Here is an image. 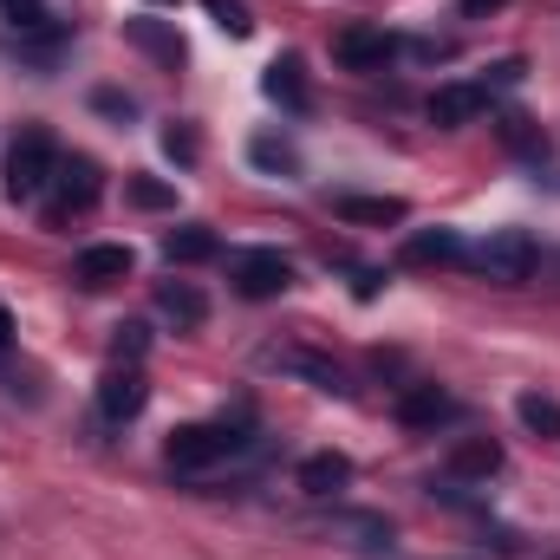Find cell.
Wrapping results in <instances>:
<instances>
[{
  "mask_svg": "<svg viewBox=\"0 0 560 560\" xmlns=\"http://www.w3.org/2000/svg\"><path fill=\"white\" fill-rule=\"evenodd\" d=\"M235 450H248V436L229 418L222 423H176L170 443H163L170 469H209V463H222V456H235Z\"/></svg>",
  "mask_w": 560,
  "mask_h": 560,
  "instance_id": "6da1fadb",
  "label": "cell"
},
{
  "mask_svg": "<svg viewBox=\"0 0 560 560\" xmlns=\"http://www.w3.org/2000/svg\"><path fill=\"white\" fill-rule=\"evenodd\" d=\"M535 261H541V248H535L528 229H495V235H482V242L469 248V268H476L482 280H502V287L528 280L535 275Z\"/></svg>",
  "mask_w": 560,
  "mask_h": 560,
  "instance_id": "7a4b0ae2",
  "label": "cell"
},
{
  "mask_svg": "<svg viewBox=\"0 0 560 560\" xmlns=\"http://www.w3.org/2000/svg\"><path fill=\"white\" fill-rule=\"evenodd\" d=\"M52 170H59L52 131H20V143L7 150V196L13 202H33L39 189H52Z\"/></svg>",
  "mask_w": 560,
  "mask_h": 560,
  "instance_id": "3957f363",
  "label": "cell"
},
{
  "mask_svg": "<svg viewBox=\"0 0 560 560\" xmlns=\"http://www.w3.org/2000/svg\"><path fill=\"white\" fill-rule=\"evenodd\" d=\"M98 196H105V176H98V163H92V156H59V170H52V209H46V222H52V229H66V222H72V215H85Z\"/></svg>",
  "mask_w": 560,
  "mask_h": 560,
  "instance_id": "277c9868",
  "label": "cell"
},
{
  "mask_svg": "<svg viewBox=\"0 0 560 560\" xmlns=\"http://www.w3.org/2000/svg\"><path fill=\"white\" fill-rule=\"evenodd\" d=\"M229 280L242 300H280L293 287V261L280 248H235L229 255Z\"/></svg>",
  "mask_w": 560,
  "mask_h": 560,
  "instance_id": "5b68a950",
  "label": "cell"
},
{
  "mask_svg": "<svg viewBox=\"0 0 560 560\" xmlns=\"http://www.w3.org/2000/svg\"><path fill=\"white\" fill-rule=\"evenodd\" d=\"M332 59H339L346 72H385V66L398 59V39H392L385 26H346V33L332 39Z\"/></svg>",
  "mask_w": 560,
  "mask_h": 560,
  "instance_id": "8992f818",
  "label": "cell"
},
{
  "mask_svg": "<svg viewBox=\"0 0 560 560\" xmlns=\"http://www.w3.org/2000/svg\"><path fill=\"white\" fill-rule=\"evenodd\" d=\"M143 405H150V378H143L138 365H112L105 385H98V411L112 423H131Z\"/></svg>",
  "mask_w": 560,
  "mask_h": 560,
  "instance_id": "52a82bcc",
  "label": "cell"
},
{
  "mask_svg": "<svg viewBox=\"0 0 560 560\" xmlns=\"http://www.w3.org/2000/svg\"><path fill=\"white\" fill-rule=\"evenodd\" d=\"M332 215L352 229H398L411 215V202L405 196H332Z\"/></svg>",
  "mask_w": 560,
  "mask_h": 560,
  "instance_id": "ba28073f",
  "label": "cell"
},
{
  "mask_svg": "<svg viewBox=\"0 0 560 560\" xmlns=\"http://www.w3.org/2000/svg\"><path fill=\"white\" fill-rule=\"evenodd\" d=\"M125 39L138 46L143 59H156V66H170V72H176V66L189 59V46H183V33H176L170 20H125Z\"/></svg>",
  "mask_w": 560,
  "mask_h": 560,
  "instance_id": "9c48e42d",
  "label": "cell"
},
{
  "mask_svg": "<svg viewBox=\"0 0 560 560\" xmlns=\"http://www.w3.org/2000/svg\"><path fill=\"white\" fill-rule=\"evenodd\" d=\"M405 261H411V268H463V261H469V242H463L456 229H418V235L405 242Z\"/></svg>",
  "mask_w": 560,
  "mask_h": 560,
  "instance_id": "30bf717a",
  "label": "cell"
},
{
  "mask_svg": "<svg viewBox=\"0 0 560 560\" xmlns=\"http://www.w3.org/2000/svg\"><path fill=\"white\" fill-rule=\"evenodd\" d=\"M261 92H268L275 105H287L293 118H300V112H313V85H306V66H300V52H280L275 66H268V79H261Z\"/></svg>",
  "mask_w": 560,
  "mask_h": 560,
  "instance_id": "8fae6325",
  "label": "cell"
},
{
  "mask_svg": "<svg viewBox=\"0 0 560 560\" xmlns=\"http://www.w3.org/2000/svg\"><path fill=\"white\" fill-rule=\"evenodd\" d=\"M131 268H138V255L125 248V242H98V248H85L79 255V287H118V280H131Z\"/></svg>",
  "mask_w": 560,
  "mask_h": 560,
  "instance_id": "7c38bea8",
  "label": "cell"
},
{
  "mask_svg": "<svg viewBox=\"0 0 560 560\" xmlns=\"http://www.w3.org/2000/svg\"><path fill=\"white\" fill-rule=\"evenodd\" d=\"M482 105H489V98H482V85H436L423 112H430V125L456 131V125H476V118H482Z\"/></svg>",
  "mask_w": 560,
  "mask_h": 560,
  "instance_id": "4fadbf2b",
  "label": "cell"
},
{
  "mask_svg": "<svg viewBox=\"0 0 560 560\" xmlns=\"http://www.w3.org/2000/svg\"><path fill=\"white\" fill-rule=\"evenodd\" d=\"M215 255H222V235L202 229V222L163 235V261H170V268H202V261H215Z\"/></svg>",
  "mask_w": 560,
  "mask_h": 560,
  "instance_id": "5bb4252c",
  "label": "cell"
},
{
  "mask_svg": "<svg viewBox=\"0 0 560 560\" xmlns=\"http://www.w3.org/2000/svg\"><path fill=\"white\" fill-rule=\"evenodd\" d=\"M346 482H352V456H339V450H313V456L300 463V489H306L313 502L339 495Z\"/></svg>",
  "mask_w": 560,
  "mask_h": 560,
  "instance_id": "9a60e30c",
  "label": "cell"
},
{
  "mask_svg": "<svg viewBox=\"0 0 560 560\" xmlns=\"http://www.w3.org/2000/svg\"><path fill=\"white\" fill-rule=\"evenodd\" d=\"M443 418H456V398H450L443 385H411V392L398 398V423H405V430H436Z\"/></svg>",
  "mask_w": 560,
  "mask_h": 560,
  "instance_id": "2e32d148",
  "label": "cell"
},
{
  "mask_svg": "<svg viewBox=\"0 0 560 560\" xmlns=\"http://www.w3.org/2000/svg\"><path fill=\"white\" fill-rule=\"evenodd\" d=\"M156 313L176 319V332H196V326L209 319V300H202V287H189V280H163V287H156Z\"/></svg>",
  "mask_w": 560,
  "mask_h": 560,
  "instance_id": "e0dca14e",
  "label": "cell"
},
{
  "mask_svg": "<svg viewBox=\"0 0 560 560\" xmlns=\"http://www.w3.org/2000/svg\"><path fill=\"white\" fill-rule=\"evenodd\" d=\"M502 469V443L495 436H463L456 450H450V476L456 482H489Z\"/></svg>",
  "mask_w": 560,
  "mask_h": 560,
  "instance_id": "ac0fdd59",
  "label": "cell"
},
{
  "mask_svg": "<svg viewBox=\"0 0 560 560\" xmlns=\"http://www.w3.org/2000/svg\"><path fill=\"white\" fill-rule=\"evenodd\" d=\"M495 138L509 143L515 156H528V163H548V131H541L528 112H502V118H495Z\"/></svg>",
  "mask_w": 560,
  "mask_h": 560,
  "instance_id": "d6986e66",
  "label": "cell"
},
{
  "mask_svg": "<svg viewBox=\"0 0 560 560\" xmlns=\"http://www.w3.org/2000/svg\"><path fill=\"white\" fill-rule=\"evenodd\" d=\"M275 365L300 372V378H313V392H352V385H346V372H339L332 359H319V352H275Z\"/></svg>",
  "mask_w": 560,
  "mask_h": 560,
  "instance_id": "ffe728a7",
  "label": "cell"
},
{
  "mask_svg": "<svg viewBox=\"0 0 560 560\" xmlns=\"http://www.w3.org/2000/svg\"><path fill=\"white\" fill-rule=\"evenodd\" d=\"M248 163L268 170V176H300V143L293 138H255L248 143Z\"/></svg>",
  "mask_w": 560,
  "mask_h": 560,
  "instance_id": "44dd1931",
  "label": "cell"
},
{
  "mask_svg": "<svg viewBox=\"0 0 560 560\" xmlns=\"http://www.w3.org/2000/svg\"><path fill=\"white\" fill-rule=\"evenodd\" d=\"M515 418L528 423L535 436H548V443H555V436H560V398H548V392H522V398H515Z\"/></svg>",
  "mask_w": 560,
  "mask_h": 560,
  "instance_id": "7402d4cb",
  "label": "cell"
},
{
  "mask_svg": "<svg viewBox=\"0 0 560 560\" xmlns=\"http://www.w3.org/2000/svg\"><path fill=\"white\" fill-rule=\"evenodd\" d=\"M339 528L352 535L359 555H392V522L385 515H339Z\"/></svg>",
  "mask_w": 560,
  "mask_h": 560,
  "instance_id": "603a6c76",
  "label": "cell"
},
{
  "mask_svg": "<svg viewBox=\"0 0 560 560\" xmlns=\"http://www.w3.org/2000/svg\"><path fill=\"white\" fill-rule=\"evenodd\" d=\"M125 202H131V209H176V183H156V176H125Z\"/></svg>",
  "mask_w": 560,
  "mask_h": 560,
  "instance_id": "cb8c5ba5",
  "label": "cell"
},
{
  "mask_svg": "<svg viewBox=\"0 0 560 560\" xmlns=\"http://www.w3.org/2000/svg\"><path fill=\"white\" fill-rule=\"evenodd\" d=\"M143 352H150V332H143L138 319H125V326H112V359H118V365H138Z\"/></svg>",
  "mask_w": 560,
  "mask_h": 560,
  "instance_id": "d4e9b609",
  "label": "cell"
},
{
  "mask_svg": "<svg viewBox=\"0 0 560 560\" xmlns=\"http://www.w3.org/2000/svg\"><path fill=\"white\" fill-rule=\"evenodd\" d=\"M202 7H209V20H215L229 39H248V33H255V20H248V7H242V0H202Z\"/></svg>",
  "mask_w": 560,
  "mask_h": 560,
  "instance_id": "484cf974",
  "label": "cell"
},
{
  "mask_svg": "<svg viewBox=\"0 0 560 560\" xmlns=\"http://www.w3.org/2000/svg\"><path fill=\"white\" fill-rule=\"evenodd\" d=\"M0 13H7L13 33H46V26H52V20H46V0H0Z\"/></svg>",
  "mask_w": 560,
  "mask_h": 560,
  "instance_id": "4316f807",
  "label": "cell"
},
{
  "mask_svg": "<svg viewBox=\"0 0 560 560\" xmlns=\"http://www.w3.org/2000/svg\"><path fill=\"white\" fill-rule=\"evenodd\" d=\"M163 156L189 170V163L202 156V138H196V125H170V131H163Z\"/></svg>",
  "mask_w": 560,
  "mask_h": 560,
  "instance_id": "83f0119b",
  "label": "cell"
},
{
  "mask_svg": "<svg viewBox=\"0 0 560 560\" xmlns=\"http://www.w3.org/2000/svg\"><path fill=\"white\" fill-rule=\"evenodd\" d=\"M92 112H105V118L131 125V118H138V98H131V92H118V85H98V92H92Z\"/></svg>",
  "mask_w": 560,
  "mask_h": 560,
  "instance_id": "f1b7e54d",
  "label": "cell"
},
{
  "mask_svg": "<svg viewBox=\"0 0 560 560\" xmlns=\"http://www.w3.org/2000/svg\"><path fill=\"white\" fill-rule=\"evenodd\" d=\"M522 72H528L522 59H502V66H489V79H482V98H489V92H509V85H522Z\"/></svg>",
  "mask_w": 560,
  "mask_h": 560,
  "instance_id": "f546056e",
  "label": "cell"
},
{
  "mask_svg": "<svg viewBox=\"0 0 560 560\" xmlns=\"http://www.w3.org/2000/svg\"><path fill=\"white\" fill-rule=\"evenodd\" d=\"M411 52H418V59H450V52H456V46H450V39H418V46H411Z\"/></svg>",
  "mask_w": 560,
  "mask_h": 560,
  "instance_id": "4dcf8cb0",
  "label": "cell"
},
{
  "mask_svg": "<svg viewBox=\"0 0 560 560\" xmlns=\"http://www.w3.org/2000/svg\"><path fill=\"white\" fill-rule=\"evenodd\" d=\"M495 7H509V0H463V13H469V20H482V13H495Z\"/></svg>",
  "mask_w": 560,
  "mask_h": 560,
  "instance_id": "1f68e13d",
  "label": "cell"
},
{
  "mask_svg": "<svg viewBox=\"0 0 560 560\" xmlns=\"http://www.w3.org/2000/svg\"><path fill=\"white\" fill-rule=\"evenodd\" d=\"M7 339H13V313L0 306V352H7Z\"/></svg>",
  "mask_w": 560,
  "mask_h": 560,
  "instance_id": "d6a6232c",
  "label": "cell"
},
{
  "mask_svg": "<svg viewBox=\"0 0 560 560\" xmlns=\"http://www.w3.org/2000/svg\"><path fill=\"white\" fill-rule=\"evenodd\" d=\"M170 7H176V0H170Z\"/></svg>",
  "mask_w": 560,
  "mask_h": 560,
  "instance_id": "836d02e7",
  "label": "cell"
}]
</instances>
